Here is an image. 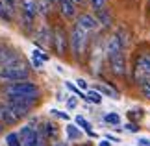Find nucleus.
<instances>
[{
  "label": "nucleus",
  "mask_w": 150,
  "mask_h": 146,
  "mask_svg": "<svg viewBox=\"0 0 150 146\" xmlns=\"http://www.w3.org/2000/svg\"><path fill=\"white\" fill-rule=\"evenodd\" d=\"M132 80L139 87L150 80V52H139L132 63Z\"/></svg>",
  "instance_id": "f257e3e1"
},
{
  "label": "nucleus",
  "mask_w": 150,
  "mask_h": 146,
  "mask_svg": "<svg viewBox=\"0 0 150 146\" xmlns=\"http://www.w3.org/2000/svg\"><path fill=\"white\" fill-rule=\"evenodd\" d=\"M28 76H30V71H28V67L21 59H17V61H13V63H9V65L0 68V80L11 81V83L24 81V80H28Z\"/></svg>",
  "instance_id": "f03ea898"
},
{
  "label": "nucleus",
  "mask_w": 150,
  "mask_h": 146,
  "mask_svg": "<svg viewBox=\"0 0 150 146\" xmlns=\"http://www.w3.org/2000/svg\"><path fill=\"white\" fill-rule=\"evenodd\" d=\"M69 41H71V50H72V56L76 59H82L83 54L87 52V41H89V33L82 30L80 26L74 24L71 35H69Z\"/></svg>",
  "instance_id": "7ed1b4c3"
},
{
  "label": "nucleus",
  "mask_w": 150,
  "mask_h": 146,
  "mask_svg": "<svg viewBox=\"0 0 150 146\" xmlns=\"http://www.w3.org/2000/svg\"><path fill=\"white\" fill-rule=\"evenodd\" d=\"M8 96H39V87L32 81H17L6 87Z\"/></svg>",
  "instance_id": "20e7f679"
},
{
  "label": "nucleus",
  "mask_w": 150,
  "mask_h": 146,
  "mask_svg": "<svg viewBox=\"0 0 150 146\" xmlns=\"http://www.w3.org/2000/svg\"><path fill=\"white\" fill-rule=\"evenodd\" d=\"M21 142L22 146H43V135L39 131V128L35 126H22L19 131Z\"/></svg>",
  "instance_id": "39448f33"
},
{
  "label": "nucleus",
  "mask_w": 150,
  "mask_h": 146,
  "mask_svg": "<svg viewBox=\"0 0 150 146\" xmlns=\"http://www.w3.org/2000/svg\"><path fill=\"white\" fill-rule=\"evenodd\" d=\"M69 46H71V41H69L65 30L61 26H56L52 30V48L56 50L57 56H65Z\"/></svg>",
  "instance_id": "423d86ee"
},
{
  "label": "nucleus",
  "mask_w": 150,
  "mask_h": 146,
  "mask_svg": "<svg viewBox=\"0 0 150 146\" xmlns=\"http://www.w3.org/2000/svg\"><path fill=\"white\" fill-rule=\"evenodd\" d=\"M108 61H109V67H111L113 74H117V76H126V72H128V67H126L124 50H122V52H117V54H109V56H108Z\"/></svg>",
  "instance_id": "0eeeda50"
},
{
  "label": "nucleus",
  "mask_w": 150,
  "mask_h": 146,
  "mask_svg": "<svg viewBox=\"0 0 150 146\" xmlns=\"http://www.w3.org/2000/svg\"><path fill=\"white\" fill-rule=\"evenodd\" d=\"M76 26H80L82 30H85V32H93L96 26H98V20L95 19L93 15H89V13H80L78 17H76Z\"/></svg>",
  "instance_id": "6e6552de"
},
{
  "label": "nucleus",
  "mask_w": 150,
  "mask_h": 146,
  "mask_svg": "<svg viewBox=\"0 0 150 146\" xmlns=\"http://www.w3.org/2000/svg\"><path fill=\"white\" fill-rule=\"evenodd\" d=\"M21 8H22V15L35 19L39 13V0H21Z\"/></svg>",
  "instance_id": "1a4fd4ad"
},
{
  "label": "nucleus",
  "mask_w": 150,
  "mask_h": 146,
  "mask_svg": "<svg viewBox=\"0 0 150 146\" xmlns=\"http://www.w3.org/2000/svg\"><path fill=\"white\" fill-rule=\"evenodd\" d=\"M59 13L65 17V19H74L76 17V4L72 0H61L59 2Z\"/></svg>",
  "instance_id": "9d476101"
},
{
  "label": "nucleus",
  "mask_w": 150,
  "mask_h": 146,
  "mask_svg": "<svg viewBox=\"0 0 150 146\" xmlns=\"http://www.w3.org/2000/svg\"><path fill=\"white\" fill-rule=\"evenodd\" d=\"M0 122L2 124H15L17 122V116L9 109V106L8 104H2V102H0Z\"/></svg>",
  "instance_id": "9b49d317"
},
{
  "label": "nucleus",
  "mask_w": 150,
  "mask_h": 146,
  "mask_svg": "<svg viewBox=\"0 0 150 146\" xmlns=\"http://www.w3.org/2000/svg\"><path fill=\"white\" fill-rule=\"evenodd\" d=\"M39 96H8V104H21V106L32 107L35 106Z\"/></svg>",
  "instance_id": "f8f14e48"
},
{
  "label": "nucleus",
  "mask_w": 150,
  "mask_h": 146,
  "mask_svg": "<svg viewBox=\"0 0 150 146\" xmlns=\"http://www.w3.org/2000/svg\"><path fill=\"white\" fill-rule=\"evenodd\" d=\"M35 43H39V44H52V32H48L47 26H43L41 30L35 33Z\"/></svg>",
  "instance_id": "ddd939ff"
},
{
  "label": "nucleus",
  "mask_w": 150,
  "mask_h": 146,
  "mask_svg": "<svg viewBox=\"0 0 150 146\" xmlns=\"http://www.w3.org/2000/svg\"><path fill=\"white\" fill-rule=\"evenodd\" d=\"M19 57H17V54H13L11 50L8 48H0V67H6V65H9V63H13L17 61Z\"/></svg>",
  "instance_id": "4468645a"
},
{
  "label": "nucleus",
  "mask_w": 150,
  "mask_h": 146,
  "mask_svg": "<svg viewBox=\"0 0 150 146\" xmlns=\"http://www.w3.org/2000/svg\"><path fill=\"white\" fill-rule=\"evenodd\" d=\"M9 109L13 111V115L17 116V120H21V118H24V116L30 115V109L32 107H26V106H21V104H8Z\"/></svg>",
  "instance_id": "2eb2a0df"
},
{
  "label": "nucleus",
  "mask_w": 150,
  "mask_h": 146,
  "mask_svg": "<svg viewBox=\"0 0 150 146\" xmlns=\"http://www.w3.org/2000/svg\"><path fill=\"white\" fill-rule=\"evenodd\" d=\"M39 131H41L43 139H54V137L57 135V130H56V126L52 124V122H45Z\"/></svg>",
  "instance_id": "dca6fc26"
},
{
  "label": "nucleus",
  "mask_w": 150,
  "mask_h": 146,
  "mask_svg": "<svg viewBox=\"0 0 150 146\" xmlns=\"http://www.w3.org/2000/svg\"><path fill=\"white\" fill-rule=\"evenodd\" d=\"M96 91L100 92V95H106L109 98H119V92L113 89V87H109L106 83H100V85H96Z\"/></svg>",
  "instance_id": "f3484780"
},
{
  "label": "nucleus",
  "mask_w": 150,
  "mask_h": 146,
  "mask_svg": "<svg viewBox=\"0 0 150 146\" xmlns=\"http://www.w3.org/2000/svg\"><path fill=\"white\" fill-rule=\"evenodd\" d=\"M6 144H8V146H22L19 133H15V131L8 133V135H6Z\"/></svg>",
  "instance_id": "a211bd4d"
},
{
  "label": "nucleus",
  "mask_w": 150,
  "mask_h": 146,
  "mask_svg": "<svg viewBox=\"0 0 150 146\" xmlns=\"http://www.w3.org/2000/svg\"><path fill=\"white\" fill-rule=\"evenodd\" d=\"M76 124H78L80 128H83V130H85V131H87V133H89V135H91V137H95V131H93V130H91V124H89V122H87V120H85V118H83V116H80V115L76 116Z\"/></svg>",
  "instance_id": "6ab92c4d"
},
{
  "label": "nucleus",
  "mask_w": 150,
  "mask_h": 146,
  "mask_svg": "<svg viewBox=\"0 0 150 146\" xmlns=\"http://www.w3.org/2000/svg\"><path fill=\"white\" fill-rule=\"evenodd\" d=\"M87 100L93 102V104H100L102 102V95L96 89H91V91H87Z\"/></svg>",
  "instance_id": "aec40b11"
},
{
  "label": "nucleus",
  "mask_w": 150,
  "mask_h": 146,
  "mask_svg": "<svg viewBox=\"0 0 150 146\" xmlns=\"http://www.w3.org/2000/svg\"><path fill=\"white\" fill-rule=\"evenodd\" d=\"M104 120H106L108 124H113V126H119L120 124V116L117 113H108L106 116H104Z\"/></svg>",
  "instance_id": "412c9836"
},
{
  "label": "nucleus",
  "mask_w": 150,
  "mask_h": 146,
  "mask_svg": "<svg viewBox=\"0 0 150 146\" xmlns=\"http://www.w3.org/2000/svg\"><path fill=\"white\" fill-rule=\"evenodd\" d=\"M67 135L71 137V139H80V137H82V131H80L76 126L69 124V126H67Z\"/></svg>",
  "instance_id": "4be33fe9"
},
{
  "label": "nucleus",
  "mask_w": 150,
  "mask_h": 146,
  "mask_svg": "<svg viewBox=\"0 0 150 146\" xmlns=\"http://www.w3.org/2000/svg\"><path fill=\"white\" fill-rule=\"evenodd\" d=\"M0 17H2L4 20H8V22L11 20V11L6 8V4L2 2V0H0Z\"/></svg>",
  "instance_id": "5701e85b"
},
{
  "label": "nucleus",
  "mask_w": 150,
  "mask_h": 146,
  "mask_svg": "<svg viewBox=\"0 0 150 146\" xmlns=\"http://www.w3.org/2000/svg\"><path fill=\"white\" fill-rule=\"evenodd\" d=\"M89 4H91V8H93L96 13L106 8V0H89Z\"/></svg>",
  "instance_id": "b1692460"
},
{
  "label": "nucleus",
  "mask_w": 150,
  "mask_h": 146,
  "mask_svg": "<svg viewBox=\"0 0 150 146\" xmlns=\"http://www.w3.org/2000/svg\"><path fill=\"white\" fill-rule=\"evenodd\" d=\"M139 92H141V95L145 96V98H148V100H150V80L139 85Z\"/></svg>",
  "instance_id": "393cba45"
},
{
  "label": "nucleus",
  "mask_w": 150,
  "mask_h": 146,
  "mask_svg": "<svg viewBox=\"0 0 150 146\" xmlns=\"http://www.w3.org/2000/svg\"><path fill=\"white\" fill-rule=\"evenodd\" d=\"M65 85H67V87H69V89H71V91L74 92V95H78L80 98H85V100H87V96H83V92H82V91H80V89H78V87H76V85H72V83H71V81H67V83H65Z\"/></svg>",
  "instance_id": "a878e982"
},
{
  "label": "nucleus",
  "mask_w": 150,
  "mask_h": 146,
  "mask_svg": "<svg viewBox=\"0 0 150 146\" xmlns=\"http://www.w3.org/2000/svg\"><path fill=\"white\" fill-rule=\"evenodd\" d=\"M98 19L104 22V24H109V15L106 13V9H102V11H98Z\"/></svg>",
  "instance_id": "bb28decb"
},
{
  "label": "nucleus",
  "mask_w": 150,
  "mask_h": 146,
  "mask_svg": "<svg viewBox=\"0 0 150 146\" xmlns=\"http://www.w3.org/2000/svg\"><path fill=\"white\" fill-rule=\"evenodd\" d=\"M32 56H35L37 59H41V61H47V59H48V56H47V54H43L41 50H33V54H32Z\"/></svg>",
  "instance_id": "cd10ccee"
},
{
  "label": "nucleus",
  "mask_w": 150,
  "mask_h": 146,
  "mask_svg": "<svg viewBox=\"0 0 150 146\" xmlns=\"http://www.w3.org/2000/svg\"><path fill=\"white\" fill-rule=\"evenodd\" d=\"M124 128H126V130H128V131H132V133L139 131V126H137V124H134V122H128V124H126Z\"/></svg>",
  "instance_id": "c85d7f7f"
},
{
  "label": "nucleus",
  "mask_w": 150,
  "mask_h": 146,
  "mask_svg": "<svg viewBox=\"0 0 150 146\" xmlns=\"http://www.w3.org/2000/svg\"><path fill=\"white\" fill-rule=\"evenodd\" d=\"M2 2L6 4V8H8L9 11H13V8H15V4H17V0H2Z\"/></svg>",
  "instance_id": "c756f323"
},
{
  "label": "nucleus",
  "mask_w": 150,
  "mask_h": 146,
  "mask_svg": "<svg viewBox=\"0 0 150 146\" xmlns=\"http://www.w3.org/2000/svg\"><path fill=\"white\" fill-rule=\"evenodd\" d=\"M52 115H56V116H59V118H69V115L67 113H61V111H57V109H52Z\"/></svg>",
  "instance_id": "7c9ffc66"
},
{
  "label": "nucleus",
  "mask_w": 150,
  "mask_h": 146,
  "mask_svg": "<svg viewBox=\"0 0 150 146\" xmlns=\"http://www.w3.org/2000/svg\"><path fill=\"white\" fill-rule=\"evenodd\" d=\"M67 106H69V109H74V107H76V98H69Z\"/></svg>",
  "instance_id": "2f4dec72"
},
{
  "label": "nucleus",
  "mask_w": 150,
  "mask_h": 146,
  "mask_svg": "<svg viewBox=\"0 0 150 146\" xmlns=\"http://www.w3.org/2000/svg\"><path fill=\"white\" fill-rule=\"evenodd\" d=\"M32 63H33V65H35L37 68H41V65H43V61H41V59H37L35 56H32Z\"/></svg>",
  "instance_id": "473e14b6"
},
{
  "label": "nucleus",
  "mask_w": 150,
  "mask_h": 146,
  "mask_svg": "<svg viewBox=\"0 0 150 146\" xmlns=\"http://www.w3.org/2000/svg\"><path fill=\"white\" fill-rule=\"evenodd\" d=\"M76 83H78L80 89H87V81L85 80H76Z\"/></svg>",
  "instance_id": "72a5a7b5"
},
{
  "label": "nucleus",
  "mask_w": 150,
  "mask_h": 146,
  "mask_svg": "<svg viewBox=\"0 0 150 146\" xmlns=\"http://www.w3.org/2000/svg\"><path fill=\"white\" fill-rule=\"evenodd\" d=\"M139 146H150V139H139Z\"/></svg>",
  "instance_id": "f704fd0d"
},
{
  "label": "nucleus",
  "mask_w": 150,
  "mask_h": 146,
  "mask_svg": "<svg viewBox=\"0 0 150 146\" xmlns=\"http://www.w3.org/2000/svg\"><path fill=\"white\" fill-rule=\"evenodd\" d=\"M106 139H108V141H111V142H119V139L115 137V135H106Z\"/></svg>",
  "instance_id": "c9c22d12"
},
{
  "label": "nucleus",
  "mask_w": 150,
  "mask_h": 146,
  "mask_svg": "<svg viewBox=\"0 0 150 146\" xmlns=\"http://www.w3.org/2000/svg\"><path fill=\"white\" fill-rule=\"evenodd\" d=\"M98 146H109V142H108V141H100V144H98Z\"/></svg>",
  "instance_id": "e433bc0d"
},
{
  "label": "nucleus",
  "mask_w": 150,
  "mask_h": 146,
  "mask_svg": "<svg viewBox=\"0 0 150 146\" xmlns=\"http://www.w3.org/2000/svg\"><path fill=\"white\" fill-rule=\"evenodd\" d=\"M50 2H54V4H59V2H61V0H50Z\"/></svg>",
  "instance_id": "4c0bfd02"
},
{
  "label": "nucleus",
  "mask_w": 150,
  "mask_h": 146,
  "mask_svg": "<svg viewBox=\"0 0 150 146\" xmlns=\"http://www.w3.org/2000/svg\"><path fill=\"white\" fill-rule=\"evenodd\" d=\"M0 131H2V122H0Z\"/></svg>",
  "instance_id": "58836bf2"
},
{
  "label": "nucleus",
  "mask_w": 150,
  "mask_h": 146,
  "mask_svg": "<svg viewBox=\"0 0 150 146\" xmlns=\"http://www.w3.org/2000/svg\"><path fill=\"white\" fill-rule=\"evenodd\" d=\"M148 8H150V0H148Z\"/></svg>",
  "instance_id": "ea45409f"
}]
</instances>
